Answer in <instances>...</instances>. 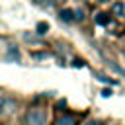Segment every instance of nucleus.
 Segmentation results:
<instances>
[{"instance_id": "4", "label": "nucleus", "mask_w": 125, "mask_h": 125, "mask_svg": "<svg viewBox=\"0 0 125 125\" xmlns=\"http://www.w3.org/2000/svg\"><path fill=\"white\" fill-rule=\"evenodd\" d=\"M47 29H49V23H45V21H39L37 23V33H47Z\"/></svg>"}, {"instance_id": "3", "label": "nucleus", "mask_w": 125, "mask_h": 125, "mask_svg": "<svg viewBox=\"0 0 125 125\" xmlns=\"http://www.w3.org/2000/svg\"><path fill=\"white\" fill-rule=\"evenodd\" d=\"M96 21H98L100 25H107V23L111 21V18H109V14H100V16L96 18Z\"/></svg>"}, {"instance_id": "5", "label": "nucleus", "mask_w": 125, "mask_h": 125, "mask_svg": "<svg viewBox=\"0 0 125 125\" xmlns=\"http://www.w3.org/2000/svg\"><path fill=\"white\" fill-rule=\"evenodd\" d=\"M61 20L70 21V20H72V12H70V10H62V12H61Z\"/></svg>"}, {"instance_id": "1", "label": "nucleus", "mask_w": 125, "mask_h": 125, "mask_svg": "<svg viewBox=\"0 0 125 125\" xmlns=\"http://www.w3.org/2000/svg\"><path fill=\"white\" fill-rule=\"evenodd\" d=\"M25 125H47V111L43 107H31L25 113Z\"/></svg>"}, {"instance_id": "2", "label": "nucleus", "mask_w": 125, "mask_h": 125, "mask_svg": "<svg viewBox=\"0 0 125 125\" xmlns=\"http://www.w3.org/2000/svg\"><path fill=\"white\" fill-rule=\"evenodd\" d=\"M57 125H78V123H76V117H74V115L62 113V115L57 119Z\"/></svg>"}, {"instance_id": "10", "label": "nucleus", "mask_w": 125, "mask_h": 125, "mask_svg": "<svg viewBox=\"0 0 125 125\" xmlns=\"http://www.w3.org/2000/svg\"><path fill=\"white\" fill-rule=\"evenodd\" d=\"M86 125H100V121H88Z\"/></svg>"}, {"instance_id": "6", "label": "nucleus", "mask_w": 125, "mask_h": 125, "mask_svg": "<svg viewBox=\"0 0 125 125\" xmlns=\"http://www.w3.org/2000/svg\"><path fill=\"white\" fill-rule=\"evenodd\" d=\"M74 14H76V16H74L76 20H84V14H82V10H76Z\"/></svg>"}, {"instance_id": "8", "label": "nucleus", "mask_w": 125, "mask_h": 125, "mask_svg": "<svg viewBox=\"0 0 125 125\" xmlns=\"http://www.w3.org/2000/svg\"><path fill=\"white\" fill-rule=\"evenodd\" d=\"M113 10H115V12H121V10H123V6H121V4H115V6H113Z\"/></svg>"}, {"instance_id": "9", "label": "nucleus", "mask_w": 125, "mask_h": 125, "mask_svg": "<svg viewBox=\"0 0 125 125\" xmlns=\"http://www.w3.org/2000/svg\"><path fill=\"white\" fill-rule=\"evenodd\" d=\"M72 64H74V66H84V62H82V61H78V59H76Z\"/></svg>"}, {"instance_id": "7", "label": "nucleus", "mask_w": 125, "mask_h": 125, "mask_svg": "<svg viewBox=\"0 0 125 125\" xmlns=\"http://www.w3.org/2000/svg\"><path fill=\"white\" fill-rule=\"evenodd\" d=\"M102 96H104V98H109V96H111V90H104Z\"/></svg>"}]
</instances>
